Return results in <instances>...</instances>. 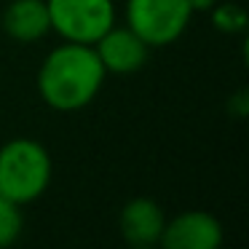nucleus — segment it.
Wrapping results in <instances>:
<instances>
[{"instance_id": "0eeeda50", "label": "nucleus", "mask_w": 249, "mask_h": 249, "mask_svg": "<svg viewBox=\"0 0 249 249\" xmlns=\"http://www.w3.org/2000/svg\"><path fill=\"white\" fill-rule=\"evenodd\" d=\"M166 225L161 204L156 198H131L118 214V231L129 247H158Z\"/></svg>"}, {"instance_id": "f8f14e48", "label": "nucleus", "mask_w": 249, "mask_h": 249, "mask_svg": "<svg viewBox=\"0 0 249 249\" xmlns=\"http://www.w3.org/2000/svg\"><path fill=\"white\" fill-rule=\"evenodd\" d=\"M129 249H158V247H129Z\"/></svg>"}, {"instance_id": "f03ea898", "label": "nucleus", "mask_w": 249, "mask_h": 249, "mask_svg": "<svg viewBox=\"0 0 249 249\" xmlns=\"http://www.w3.org/2000/svg\"><path fill=\"white\" fill-rule=\"evenodd\" d=\"M51 156L40 142L19 137L0 147V196L24 206L38 201L51 182Z\"/></svg>"}, {"instance_id": "9b49d317", "label": "nucleus", "mask_w": 249, "mask_h": 249, "mask_svg": "<svg viewBox=\"0 0 249 249\" xmlns=\"http://www.w3.org/2000/svg\"><path fill=\"white\" fill-rule=\"evenodd\" d=\"M214 3L217 0H190V8H193V14H204V11H212Z\"/></svg>"}, {"instance_id": "20e7f679", "label": "nucleus", "mask_w": 249, "mask_h": 249, "mask_svg": "<svg viewBox=\"0 0 249 249\" xmlns=\"http://www.w3.org/2000/svg\"><path fill=\"white\" fill-rule=\"evenodd\" d=\"M51 30L70 43L94 46L115 24L113 0H46Z\"/></svg>"}, {"instance_id": "1a4fd4ad", "label": "nucleus", "mask_w": 249, "mask_h": 249, "mask_svg": "<svg viewBox=\"0 0 249 249\" xmlns=\"http://www.w3.org/2000/svg\"><path fill=\"white\" fill-rule=\"evenodd\" d=\"M22 228H24L22 206L0 196V249L14 247L17 238L22 236Z\"/></svg>"}, {"instance_id": "9d476101", "label": "nucleus", "mask_w": 249, "mask_h": 249, "mask_svg": "<svg viewBox=\"0 0 249 249\" xmlns=\"http://www.w3.org/2000/svg\"><path fill=\"white\" fill-rule=\"evenodd\" d=\"M212 24H214L220 33H228V35H238L247 30V11H244L238 3H214L212 8Z\"/></svg>"}, {"instance_id": "423d86ee", "label": "nucleus", "mask_w": 249, "mask_h": 249, "mask_svg": "<svg viewBox=\"0 0 249 249\" xmlns=\"http://www.w3.org/2000/svg\"><path fill=\"white\" fill-rule=\"evenodd\" d=\"M94 51H97L105 72L131 75V72L142 70V65L147 62L150 46H147L131 27H126V24L124 27L113 24V27L94 43Z\"/></svg>"}, {"instance_id": "f257e3e1", "label": "nucleus", "mask_w": 249, "mask_h": 249, "mask_svg": "<svg viewBox=\"0 0 249 249\" xmlns=\"http://www.w3.org/2000/svg\"><path fill=\"white\" fill-rule=\"evenodd\" d=\"M105 67L94 46L65 40L43 59L38 70V91L49 107L75 113L86 107L105 83Z\"/></svg>"}, {"instance_id": "7ed1b4c3", "label": "nucleus", "mask_w": 249, "mask_h": 249, "mask_svg": "<svg viewBox=\"0 0 249 249\" xmlns=\"http://www.w3.org/2000/svg\"><path fill=\"white\" fill-rule=\"evenodd\" d=\"M190 19V0H126V27L150 49L174 43L188 30Z\"/></svg>"}, {"instance_id": "39448f33", "label": "nucleus", "mask_w": 249, "mask_h": 249, "mask_svg": "<svg viewBox=\"0 0 249 249\" xmlns=\"http://www.w3.org/2000/svg\"><path fill=\"white\" fill-rule=\"evenodd\" d=\"M222 225L209 212H182L166 220L163 233L158 238V249H220Z\"/></svg>"}, {"instance_id": "6e6552de", "label": "nucleus", "mask_w": 249, "mask_h": 249, "mask_svg": "<svg viewBox=\"0 0 249 249\" xmlns=\"http://www.w3.org/2000/svg\"><path fill=\"white\" fill-rule=\"evenodd\" d=\"M3 30L19 43H35L51 33L46 0H14L3 14Z\"/></svg>"}]
</instances>
